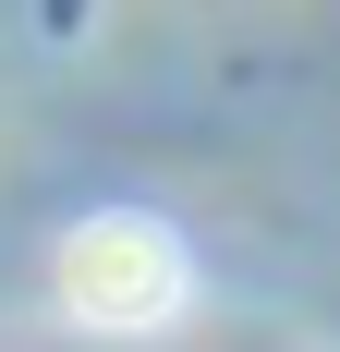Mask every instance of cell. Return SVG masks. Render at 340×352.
Wrapping results in <instances>:
<instances>
[{
    "mask_svg": "<svg viewBox=\"0 0 340 352\" xmlns=\"http://www.w3.org/2000/svg\"><path fill=\"white\" fill-rule=\"evenodd\" d=\"M61 304L85 328H158L170 304H182V243H170L158 219L109 207V219H73L61 243Z\"/></svg>",
    "mask_w": 340,
    "mask_h": 352,
    "instance_id": "1",
    "label": "cell"
}]
</instances>
